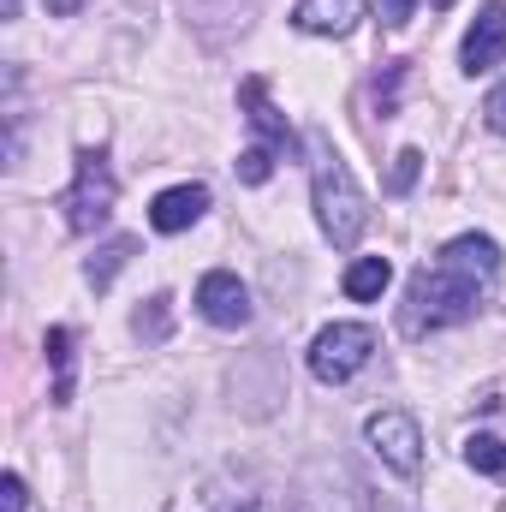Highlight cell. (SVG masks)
<instances>
[{
  "mask_svg": "<svg viewBox=\"0 0 506 512\" xmlns=\"http://www.w3.org/2000/svg\"><path fill=\"white\" fill-rule=\"evenodd\" d=\"M197 310H203V322H215V328H245V322H251V292H245L239 274L215 268V274L197 280Z\"/></svg>",
  "mask_w": 506,
  "mask_h": 512,
  "instance_id": "obj_6",
  "label": "cell"
},
{
  "mask_svg": "<svg viewBox=\"0 0 506 512\" xmlns=\"http://www.w3.org/2000/svg\"><path fill=\"white\" fill-rule=\"evenodd\" d=\"M465 465L483 471V477H506V441H495V435H471V441H465Z\"/></svg>",
  "mask_w": 506,
  "mask_h": 512,
  "instance_id": "obj_14",
  "label": "cell"
},
{
  "mask_svg": "<svg viewBox=\"0 0 506 512\" xmlns=\"http://www.w3.org/2000/svg\"><path fill=\"white\" fill-rule=\"evenodd\" d=\"M239 102H245V120H251L256 131H262V143L268 149H292L298 137H292V126H286V114H274V102H268V90H262V78H245L239 84Z\"/></svg>",
  "mask_w": 506,
  "mask_h": 512,
  "instance_id": "obj_10",
  "label": "cell"
},
{
  "mask_svg": "<svg viewBox=\"0 0 506 512\" xmlns=\"http://www.w3.org/2000/svg\"><path fill=\"white\" fill-rule=\"evenodd\" d=\"M411 6H417V0H381V18H387V24H411Z\"/></svg>",
  "mask_w": 506,
  "mask_h": 512,
  "instance_id": "obj_20",
  "label": "cell"
},
{
  "mask_svg": "<svg viewBox=\"0 0 506 512\" xmlns=\"http://www.w3.org/2000/svg\"><path fill=\"white\" fill-rule=\"evenodd\" d=\"M310 191H316V221H322V233H328L340 251H352V245L364 239V227H370V203H364L352 167H346L322 137H316V173H310Z\"/></svg>",
  "mask_w": 506,
  "mask_h": 512,
  "instance_id": "obj_2",
  "label": "cell"
},
{
  "mask_svg": "<svg viewBox=\"0 0 506 512\" xmlns=\"http://www.w3.org/2000/svg\"><path fill=\"white\" fill-rule=\"evenodd\" d=\"M6 18H18V0H6Z\"/></svg>",
  "mask_w": 506,
  "mask_h": 512,
  "instance_id": "obj_23",
  "label": "cell"
},
{
  "mask_svg": "<svg viewBox=\"0 0 506 512\" xmlns=\"http://www.w3.org/2000/svg\"><path fill=\"white\" fill-rule=\"evenodd\" d=\"M417 173H423V155H417V149H399V155H393V173H387V191L405 197V191L417 185Z\"/></svg>",
  "mask_w": 506,
  "mask_h": 512,
  "instance_id": "obj_16",
  "label": "cell"
},
{
  "mask_svg": "<svg viewBox=\"0 0 506 512\" xmlns=\"http://www.w3.org/2000/svg\"><path fill=\"white\" fill-rule=\"evenodd\" d=\"M483 120H489V131H506V84H501V90H489V102H483Z\"/></svg>",
  "mask_w": 506,
  "mask_h": 512,
  "instance_id": "obj_19",
  "label": "cell"
},
{
  "mask_svg": "<svg viewBox=\"0 0 506 512\" xmlns=\"http://www.w3.org/2000/svg\"><path fill=\"white\" fill-rule=\"evenodd\" d=\"M501 274V245L483 239V233H465L453 245H441V256L429 268H417L411 292H405V310H399V328L411 340L435 334V328H453L465 316H477L483 304V286Z\"/></svg>",
  "mask_w": 506,
  "mask_h": 512,
  "instance_id": "obj_1",
  "label": "cell"
},
{
  "mask_svg": "<svg viewBox=\"0 0 506 512\" xmlns=\"http://www.w3.org/2000/svg\"><path fill=\"white\" fill-rule=\"evenodd\" d=\"M84 0H48V12H78Z\"/></svg>",
  "mask_w": 506,
  "mask_h": 512,
  "instance_id": "obj_22",
  "label": "cell"
},
{
  "mask_svg": "<svg viewBox=\"0 0 506 512\" xmlns=\"http://www.w3.org/2000/svg\"><path fill=\"white\" fill-rule=\"evenodd\" d=\"M364 12H370V0H298L292 6V24L304 36H346Z\"/></svg>",
  "mask_w": 506,
  "mask_h": 512,
  "instance_id": "obj_8",
  "label": "cell"
},
{
  "mask_svg": "<svg viewBox=\"0 0 506 512\" xmlns=\"http://www.w3.org/2000/svg\"><path fill=\"white\" fill-rule=\"evenodd\" d=\"M0 512H24V477L18 471L0 477Z\"/></svg>",
  "mask_w": 506,
  "mask_h": 512,
  "instance_id": "obj_18",
  "label": "cell"
},
{
  "mask_svg": "<svg viewBox=\"0 0 506 512\" xmlns=\"http://www.w3.org/2000/svg\"><path fill=\"white\" fill-rule=\"evenodd\" d=\"M215 512H262V495H239V501H215Z\"/></svg>",
  "mask_w": 506,
  "mask_h": 512,
  "instance_id": "obj_21",
  "label": "cell"
},
{
  "mask_svg": "<svg viewBox=\"0 0 506 512\" xmlns=\"http://www.w3.org/2000/svg\"><path fill=\"white\" fill-rule=\"evenodd\" d=\"M274 155H280V149H268V143L239 149V179H245V185H262V179L274 173Z\"/></svg>",
  "mask_w": 506,
  "mask_h": 512,
  "instance_id": "obj_15",
  "label": "cell"
},
{
  "mask_svg": "<svg viewBox=\"0 0 506 512\" xmlns=\"http://www.w3.org/2000/svg\"><path fill=\"white\" fill-rule=\"evenodd\" d=\"M167 304H173V298H149V310H137V316H131L137 340H161V334H167Z\"/></svg>",
  "mask_w": 506,
  "mask_h": 512,
  "instance_id": "obj_17",
  "label": "cell"
},
{
  "mask_svg": "<svg viewBox=\"0 0 506 512\" xmlns=\"http://www.w3.org/2000/svg\"><path fill=\"white\" fill-rule=\"evenodd\" d=\"M429 6H435V12H447V6H453V0H429Z\"/></svg>",
  "mask_w": 506,
  "mask_h": 512,
  "instance_id": "obj_24",
  "label": "cell"
},
{
  "mask_svg": "<svg viewBox=\"0 0 506 512\" xmlns=\"http://www.w3.org/2000/svg\"><path fill=\"white\" fill-rule=\"evenodd\" d=\"M370 352H376V328H364V322H334V328H322V334L310 340V376L322 387H340L370 364Z\"/></svg>",
  "mask_w": 506,
  "mask_h": 512,
  "instance_id": "obj_4",
  "label": "cell"
},
{
  "mask_svg": "<svg viewBox=\"0 0 506 512\" xmlns=\"http://www.w3.org/2000/svg\"><path fill=\"white\" fill-rule=\"evenodd\" d=\"M364 441H370V453H376L393 477H417V471H423L417 417H405V411H376V417L364 423Z\"/></svg>",
  "mask_w": 506,
  "mask_h": 512,
  "instance_id": "obj_5",
  "label": "cell"
},
{
  "mask_svg": "<svg viewBox=\"0 0 506 512\" xmlns=\"http://www.w3.org/2000/svg\"><path fill=\"white\" fill-rule=\"evenodd\" d=\"M114 197H120V185H114L108 155H102V149H84V155H78V173H72V185H66V197H60L66 227H72V233H96V227H108Z\"/></svg>",
  "mask_w": 506,
  "mask_h": 512,
  "instance_id": "obj_3",
  "label": "cell"
},
{
  "mask_svg": "<svg viewBox=\"0 0 506 512\" xmlns=\"http://www.w3.org/2000/svg\"><path fill=\"white\" fill-rule=\"evenodd\" d=\"M203 209H209V191L203 185H173V191H161L149 203V227L155 233H185V227L203 221Z\"/></svg>",
  "mask_w": 506,
  "mask_h": 512,
  "instance_id": "obj_9",
  "label": "cell"
},
{
  "mask_svg": "<svg viewBox=\"0 0 506 512\" xmlns=\"http://www.w3.org/2000/svg\"><path fill=\"white\" fill-rule=\"evenodd\" d=\"M131 256H137V239H114V245H102V251L90 256V268H84V274H90V286H96V292H108V286H114V274L126 268Z\"/></svg>",
  "mask_w": 506,
  "mask_h": 512,
  "instance_id": "obj_12",
  "label": "cell"
},
{
  "mask_svg": "<svg viewBox=\"0 0 506 512\" xmlns=\"http://www.w3.org/2000/svg\"><path fill=\"white\" fill-rule=\"evenodd\" d=\"M501 60H506V6H501V0H489V6L477 12V24L465 30L459 66L477 78V72H489V66H501Z\"/></svg>",
  "mask_w": 506,
  "mask_h": 512,
  "instance_id": "obj_7",
  "label": "cell"
},
{
  "mask_svg": "<svg viewBox=\"0 0 506 512\" xmlns=\"http://www.w3.org/2000/svg\"><path fill=\"white\" fill-rule=\"evenodd\" d=\"M387 280H393V262H387V256H358V262L346 268V298L370 304V298L387 292Z\"/></svg>",
  "mask_w": 506,
  "mask_h": 512,
  "instance_id": "obj_11",
  "label": "cell"
},
{
  "mask_svg": "<svg viewBox=\"0 0 506 512\" xmlns=\"http://www.w3.org/2000/svg\"><path fill=\"white\" fill-rule=\"evenodd\" d=\"M42 346H48V364H54V376H60V382H54V399L66 405V399H72V328H48Z\"/></svg>",
  "mask_w": 506,
  "mask_h": 512,
  "instance_id": "obj_13",
  "label": "cell"
}]
</instances>
